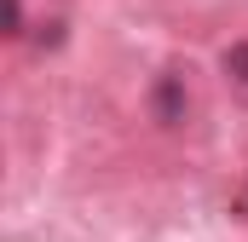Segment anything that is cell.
Listing matches in <instances>:
<instances>
[{
  "label": "cell",
  "mask_w": 248,
  "mask_h": 242,
  "mask_svg": "<svg viewBox=\"0 0 248 242\" xmlns=\"http://www.w3.org/2000/svg\"><path fill=\"white\" fill-rule=\"evenodd\" d=\"M225 75H231V81H237V87L248 92V41H243V46H231V52H225Z\"/></svg>",
  "instance_id": "1"
}]
</instances>
